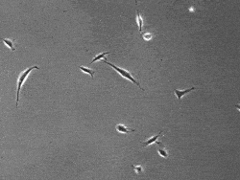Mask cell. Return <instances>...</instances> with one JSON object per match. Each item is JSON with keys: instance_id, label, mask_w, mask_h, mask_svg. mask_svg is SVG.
Instances as JSON below:
<instances>
[{"instance_id": "obj_8", "label": "cell", "mask_w": 240, "mask_h": 180, "mask_svg": "<svg viewBox=\"0 0 240 180\" xmlns=\"http://www.w3.org/2000/svg\"><path fill=\"white\" fill-rule=\"evenodd\" d=\"M80 69L84 72V73H87V74H90L91 76V78L93 79L94 77V74H95V71L92 70V69H90V68H87V67H84V66H79Z\"/></svg>"}, {"instance_id": "obj_12", "label": "cell", "mask_w": 240, "mask_h": 180, "mask_svg": "<svg viewBox=\"0 0 240 180\" xmlns=\"http://www.w3.org/2000/svg\"><path fill=\"white\" fill-rule=\"evenodd\" d=\"M133 168L135 169V173H141L142 172V168H141L140 166H138V167H136V166H133Z\"/></svg>"}, {"instance_id": "obj_6", "label": "cell", "mask_w": 240, "mask_h": 180, "mask_svg": "<svg viewBox=\"0 0 240 180\" xmlns=\"http://www.w3.org/2000/svg\"><path fill=\"white\" fill-rule=\"evenodd\" d=\"M115 128H116V130L118 131V132H120V133H129V132H134V131H135V129L128 128H126V126H125L124 125H121V124L116 125Z\"/></svg>"}, {"instance_id": "obj_9", "label": "cell", "mask_w": 240, "mask_h": 180, "mask_svg": "<svg viewBox=\"0 0 240 180\" xmlns=\"http://www.w3.org/2000/svg\"><path fill=\"white\" fill-rule=\"evenodd\" d=\"M136 21L138 23V27H139V32L142 31V26H143V19L141 18V16L138 11H136Z\"/></svg>"}, {"instance_id": "obj_3", "label": "cell", "mask_w": 240, "mask_h": 180, "mask_svg": "<svg viewBox=\"0 0 240 180\" xmlns=\"http://www.w3.org/2000/svg\"><path fill=\"white\" fill-rule=\"evenodd\" d=\"M196 89V87H192V88H188L187 90H178V89H174V92H175V94L176 96H177V98L179 101H181V99H182V97L184 96L185 94H187L189 93L190 91H193Z\"/></svg>"}, {"instance_id": "obj_1", "label": "cell", "mask_w": 240, "mask_h": 180, "mask_svg": "<svg viewBox=\"0 0 240 180\" xmlns=\"http://www.w3.org/2000/svg\"><path fill=\"white\" fill-rule=\"evenodd\" d=\"M33 69H38V66L35 65V66H32V67H29L27 68L26 70H24L23 72H21V74L19 75L18 79H17V102H16V108L18 106V101H19V92H20V89H21V86L22 84H24V81L27 79V77L29 76V74L32 72Z\"/></svg>"}, {"instance_id": "obj_11", "label": "cell", "mask_w": 240, "mask_h": 180, "mask_svg": "<svg viewBox=\"0 0 240 180\" xmlns=\"http://www.w3.org/2000/svg\"><path fill=\"white\" fill-rule=\"evenodd\" d=\"M142 37H143V38H144L145 40H150L151 38H152V35H151V34H149V33H147V34H143Z\"/></svg>"}, {"instance_id": "obj_5", "label": "cell", "mask_w": 240, "mask_h": 180, "mask_svg": "<svg viewBox=\"0 0 240 180\" xmlns=\"http://www.w3.org/2000/svg\"><path fill=\"white\" fill-rule=\"evenodd\" d=\"M163 131H160V132H159L158 135L153 136V137H151V138H149L148 140H146L145 142H142V146H143V147H147V146L152 145L153 143L156 142V140H158V138L160 137V136H163Z\"/></svg>"}, {"instance_id": "obj_2", "label": "cell", "mask_w": 240, "mask_h": 180, "mask_svg": "<svg viewBox=\"0 0 240 180\" xmlns=\"http://www.w3.org/2000/svg\"><path fill=\"white\" fill-rule=\"evenodd\" d=\"M104 62L106 63V64H108V65H110L111 67H112V68H114V70H115V71H116L117 73H119V74H120V75H121L122 77H123V78H126V79H128L129 81H131L132 82H133V84H136V85H138V86L139 87V88H140L141 90H144V89L142 88V87H141V85L139 84V82H138V81H135V80L134 79V78H133V76H132V74H131V73H130V72H128V71H127V70H125V69H122V68H119V67H117V66H115L114 64H112V63L109 62V61H108L107 60H104Z\"/></svg>"}, {"instance_id": "obj_7", "label": "cell", "mask_w": 240, "mask_h": 180, "mask_svg": "<svg viewBox=\"0 0 240 180\" xmlns=\"http://www.w3.org/2000/svg\"><path fill=\"white\" fill-rule=\"evenodd\" d=\"M5 44H6L10 49L12 51H14L16 50V47H14V40H10V38H2L1 40Z\"/></svg>"}, {"instance_id": "obj_10", "label": "cell", "mask_w": 240, "mask_h": 180, "mask_svg": "<svg viewBox=\"0 0 240 180\" xmlns=\"http://www.w3.org/2000/svg\"><path fill=\"white\" fill-rule=\"evenodd\" d=\"M110 54V52H104V53H102V54H99V55H97L93 60H92V61L90 63V64H91L92 62H95V61H97V60H100L102 58H104L105 56H107V55H109Z\"/></svg>"}, {"instance_id": "obj_4", "label": "cell", "mask_w": 240, "mask_h": 180, "mask_svg": "<svg viewBox=\"0 0 240 180\" xmlns=\"http://www.w3.org/2000/svg\"><path fill=\"white\" fill-rule=\"evenodd\" d=\"M156 144H158V152H159V154L160 155L161 157H164V158H167L168 157V152H167V150H166L165 147L164 146L161 144L160 142H156Z\"/></svg>"}]
</instances>
